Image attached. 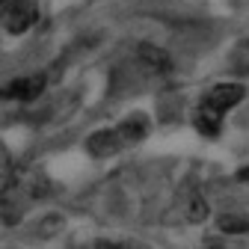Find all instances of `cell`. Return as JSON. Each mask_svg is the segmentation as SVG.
<instances>
[{
	"label": "cell",
	"instance_id": "obj_10",
	"mask_svg": "<svg viewBox=\"0 0 249 249\" xmlns=\"http://www.w3.org/2000/svg\"><path fill=\"white\" fill-rule=\"evenodd\" d=\"M237 178H240V181H249V166H246V169H240V172H237Z\"/></svg>",
	"mask_w": 249,
	"mask_h": 249
},
{
	"label": "cell",
	"instance_id": "obj_8",
	"mask_svg": "<svg viewBox=\"0 0 249 249\" xmlns=\"http://www.w3.org/2000/svg\"><path fill=\"white\" fill-rule=\"evenodd\" d=\"M220 229L229 231V234H243V231H249V216L226 213V216H220Z\"/></svg>",
	"mask_w": 249,
	"mask_h": 249
},
{
	"label": "cell",
	"instance_id": "obj_5",
	"mask_svg": "<svg viewBox=\"0 0 249 249\" xmlns=\"http://www.w3.org/2000/svg\"><path fill=\"white\" fill-rule=\"evenodd\" d=\"M116 131H119V137H122L124 148H128V145L140 142V140L148 134V119H145L142 113H134V116H128L124 122H119V124H116Z\"/></svg>",
	"mask_w": 249,
	"mask_h": 249
},
{
	"label": "cell",
	"instance_id": "obj_9",
	"mask_svg": "<svg viewBox=\"0 0 249 249\" xmlns=\"http://www.w3.org/2000/svg\"><path fill=\"white\" fill-rule=\"evenodd\" d=\"M234 66L243 69V71H249V42H240L234 48Z\"/></svg>",
	"mask_w": 249,
	"mask_h": 249
},
{
	"label": "cell",
	"instance_id": "obj_6",
	"mask_svg": "<svg viewBox=\"0 0 249 249\" xmlns=\"http://www.w3.org/2000/svg\"><path fill=\"white\" fill-rule=\"evenodd\" d=\"M178 205H181V216H184L187 223H202L205 216H208V202L196 190H184L181 199H178Z\"/></svg>",
	"mask_w": 249,
	"mask_h": 249
},
{
	"label": "cell",
	"instance_id": "obj_3",
	"mask_svg": "<svg viewBox=\"0 0 249 249\" xmlns=\"http://www.w3.org/2000/svg\"><path fill=\"white\" fill-rule=\"evenodd\" d=\"M86 148L95 154V158H113V154H119L124 148V142H122V137H119L116 128H104V131L92 134L86 140Z\"/></svg>",
	"mask_w": 249,
	"mask_h": 249
},
{
	"label": "cell",
	"instance_id": "obj_4",
	"mask_svg": "<svg viewBox=\"0 0 249 249\" xmlns=\"http://www.w3.org/2000/svg\"><path fill=\"white\" fill-rule=\"evenodd\" d=\"M45 89V77L42 74H30V77H21L15 83L6 86V98H15V101H33L42 95Z\"/></svg>",
	"mask_w": 249,
	"mask_h": 249
},
{
	"label": "cell",
	"instance_id": "obj_2",
	"mask_svg": "<svg viewBox=\"0 0 249 249\" xmlns=\"http://www.w3.org/2000/svg\"><path fill=\"white\" fill-rule=\"evenodd\" d=\"M0 18H3V30H6V33L21 36V33H27V30L39 21V6L33 3V0H3Z\"/></svg>",
	"mask_w": 249,
	"mask_h": 249
},
{
	"label": "cell",
	"instance_id": "obj_7",
	"mask_svg": "<svg viewBox=\"0 0 249 249\" xmlns=\"http://www.w3.org/2000/svg\"><path fill=\"white\" fill-rule=\"evenodd\" d=\"M140 62L151 71V74H163V71H169L172 69V59H169V53L166 51H160V48H154V45H140Z\"/></svg>",
	"mask_w": 249,
	"mask_h": 249
},
{
	"label": "cell",
	"instance_id": "obj_1",
	"mask_svg": "<svg viewBox=\"0 0 249 249\" xmlns=\"http://www.w3.org/2000/svg\"><path fill=\"white\" fill-rule=\"evenodd\" d=\"M243 101V86L240 83H216L208 89V95L202 98L199 104V113H196V128L208 137H216L220 134V122L223 116L237 107Z\"/></svg>",
	"mask_w": 249,
	"mask_h": 249
}]
</instances>
